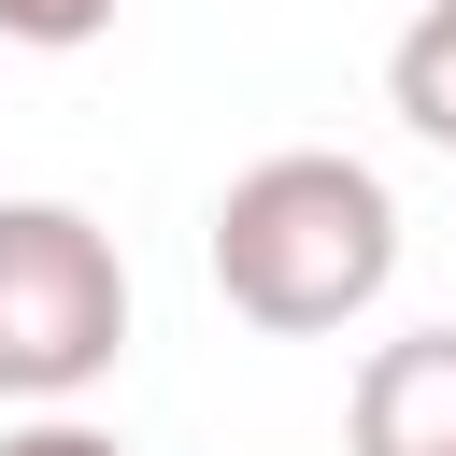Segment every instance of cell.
I'll return each instance as SVG.
<instances>
[{"mask_svg":"<svg viewBox=\"0 0 456 456\" xmlns=\"http://www.w3.org/2000/svg\"><path fill=\"white\" fill-rule=\"evenodd\" d=\"M399 285V200L370 157H328V142H285L256 171H228L214 200V299L271 342H328L356 328L370 299Z\"/></svg>","mask_w":456,"mask_h":456,"instance_id":"obj_1","label":"cell"},{"mask_svg":"<svg viewBox=\"0 0 456 456\" xmlns=\"http://www.w3.org/2000/svg\"><path fill=\"white\" fill-rule=\"evenodd\" d=\"M100 28H114V0H0V43H28V57H71Z\"/></svg>","mask_w":456,"mask_h":456,"instance_id":"obj_5","label":"cell"},{"mask_svg":"<svg viewBox=\"0 0 456 456\" xmlns=\"http://www.w3.org/2000/svg\"><path fill=\"white\" fill-rule=\"evenodd\" d=\"M128 356V256L71 200H0V399L57 413Z\"/></svg>","mask_w":456,"mask_h":456,"instance_id":"obj_2","label":"cell"},{"mask_svg":"<svg viewBox=\"0 0 456 456\" xmlns=\"http://www.w3.org/2000/svg\"><path fill=\"white\" fill-rule=\"evenodd\" d=\"M0 456H128V442H114V428H86V413H28Z\"/></svg>","mask_w":456,"mask_h":456,"instance_id":"obj_6","label":"cell"},{"mask_svg":"<svg viewBox=\"0 0 456 456\" xmlns=\"http://www.w3.org/2000/svg\"><path fill=\"white\" fill-rule=\"evenodd\" d=\"M342 442H356V456H456V328H399V342H370Z\"/></svg>","mask_w":456,"mask_h":456,"instance_id":"obj_3","label":"cell"},{"mask_svg":"<svg viewBox=\"0 0 456 456\" xmlns=\"http://www.w3.org/2000/svg\"><path fill=\"white\" fill-rule=\"evenodd\" d=\"M385 100H399V128H413V142H442V157H456V0H428V14L399 28Z\"/></svg>","mask_w":456,"mask_h":456,"instance_id":"obj_4","label":"cell"}]
</instances>
